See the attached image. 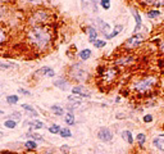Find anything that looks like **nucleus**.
<instances>
[{
  "mask_svg": "<svg viewBox=\"0 0 164 154\" xmlns=\"http://www.w3.org/2000/svg\"><path fill=\"white\" fill-rule=\"evenodd\" d=\"M59 135H61L63 139H68V137L72 136V131H71L68 127H62V129H61V132H59Z\"/></svg>",
  "mask_w": 164,
  "mask_h": 154,
  "instance_id": "23",
  "label": "nucleus"
},
{
  "mask_svg": "<svg viewBox=\"0 0 164 154\" xmlns=\"http://www.w3.org/2000/svg\"><path fill=\"white\" fill-rule=\"evenodd\" d=\"M37 75L45 76V77H54L55 76V72H54V69L51 67H42L35 72V76H37Z\"/></svg>",
  "mask_w": 164,
  "mask_h": 154,
  "instance_id": "12",
  "label": "nucleus"
},
{
  "mask_svg": "<svg viewBox=\"0 0 164 154\" xmlns=\"http://www.w3.org/2000/svg\"><path fill=\"white\" fill-rule=\"evenodd\" d=\"M162 87H163V90H164V81H163V86Z\"/></svg>",
  "mask_w": 164,
  "mask_h": 154,
  "instance_id": "45",
  "label": "nucleus"
},
{
  "mask_svg": "<svg viewBox=\"0 0 164 154\" xmlns=\"http://www.w3.org/2000/svg\"><path fill=\"white\" fill-rule=\"evenodd\" d=\"M135 62V54H124V55H119L116 60H114V64L117 67H126V65H130Z\"/></svg>",
  "mask_w": 164,
  "mask_h": 154,
  "instance_id": "7",
  "label": "nucleus"
},
{
  "mask_svg": "<svg viewBox=\"0 0 164 154\" xmlns=\"http://www.w3.org/2000/svg\"><path fill=\"white\" fill-rule=\"evenodd\" d=\"M136 140L139 141L140 148H143V146H144V142L146 141V135H145V134H139L137 136H136Z\"/></svg>",
  "mask_w": 164,
  "mask_h": 154,
  "instance_id": "26",
  "label": "nucleus"
},
{
  "mask_svg": "<svg viewBox=\"0 0 164 154\" xmlns=\"http://www.w3.org/2000/svg\"><path fill=\"white\" fill-rule=\"evenodd\" d=\"M158 15H160V12L156 9H153V10H150V12H147V17L149 18H156Z\"/></svg>",
  "mask_w": 164,
  "mask_h": 154,
  "instance_id": "32",
  "label": "nucleus"
},
{
  "mask_svg": "<svg viewBox=\"0 0 164 154\" xmlns=\"http://www.w3.org/2000/svg\"><path fill=\"white\" fill-rule=\"evenodd\" d=\"M4 126H5L7 129L12 130V129H15V126H17V122H15V121H13V119H7V121L4 122Z\"/></svg>",
  "mask_w": 164,
  "mask_h": 154,
  "instance_id": "28",
  "label": "nucleus"
},
{
  "mask_svg": "<svg viewBox=\"0 0 164 154\" xmlns=\"http://www.w3.org/2000/svg\"><path fill=\"white\" fill-rule=\"evenodd\" d=\"M72 94L74 95H78L80 98H90L91 92L86 89L85 86L82 85H77V86H73L72 87Z\"/></svg>",
  "mask_w": 164,
  "mask_h": 154,
  "instance_id": "10",
  "label": "nucleus"
},
{
  "mask_svg": "<svg viewBox=\"0 0 164 154\" xmlns=\"http://www.w3.org/2000/svg\"><path fill=\"white\" fill-rule=\"evenodd\" d=\"M25 148H26L27 152H34V150L37 149V144H36L35 140H27L25 142Z\"/></svg>",
  "mask_w": 164,
  "mask_h": 154,
  "instance_id": "20",
  "label": "nucleus"
},
{
  "mask_svg": "<svg viewBox=\"0 0 164 154\" xmlns=\"http://www.w3.org/2000/svg\"><path fill=\"white\" fill-rule=\"evenodd\" d=\"M122 31H123V25H116L113 27V31L110 32V34L107 35V36H104V37H105V41L107 40H112L113 37H116L117 35H119Z\"/></svg>",
  "mask_w": 164,
  "mask_h": 154,
  "instance_id": "16",
  "label": "nucleus"
},
{
  "mask_svg": "<svg viewBox=\"0 0 164 154\" xmlns=\"http://www.w3.org/2000/svg\"><path fill=\"white\" fill-rule=\"evenodd\" d=\"M54 86L58 87V89H61V90H68L69 89V84H68V80L67 79H64V77H61V79H58L54 81Z\"/></svg>",
  "mask_w": 164,
  "mask_h": 154,
  "instance_id": "13",
  "label": "nucleus"
},
{
  "mask_svg": "<svg viewBox=\"0 0 164 154\" xmlns=\"http://www.w3.org/2000/svg\"><path fill=\"white\" fill-rule=\"evenodd\" d=\"M144 122L145 123H150V122H153V121H154V117H153L151 114H146V116H144Z\"/></svg>",
  "mask_w": 164,
  "mask_h": 154,
  "instance_id": "37",
  "label": "nucleus"
},
{
  "mask_svg": "<svg viewBox=\"0 0 164 154\" xmlns=\"http://www.w3.org/2000/svg\"><path fill=\"white\" fill-rule=\"evenodd\" d=\"M131 13H132L133 18H135V22H136V26L133 28V34H139V31L141 30V27H143V19H141V15L139 13V10L135 7H131Z\"/></svg>",
  "mask_w": 164,
  "mask_h": 154,
  "instance_id": "8",
  "label": "nucleus"
},
{
  "mask_svg": "<svg viewBox=\"0 0 164 154\" xmlns=\"http://www.w3.org/2000/svg\"><path fill=\"white\" fill-rule=\"evenodd\" d=\"M119 76V68L117 65H109V67H99V77L105 84H112Z\"/></svg>",
  "mask_w": 164,
  "mask_h": 154,
  "instance_id": "4",
  "label": "nucleus"
},
{
  "mask_svg": "<svg viewBox=\"0 0 164 154\" xmlns=\"http://www.w3.org/2000/svg\"><path fill=\"white\" fill-rule=\"evenodd\" d=\"M64 122L67 123L68 126H73V125H74L76 119H74V114H73V112H68L67 114H65V117H64Z\"/></svg>",
  "mask_w": 164,
  "mask_h": 154,
  "instance_id": "21",
  "label": "nucleus"
},
{
  "mask_svg": "<svg viewBox=\"0 0 164 154\" xmlns=\"http://www.w3.org/2000/svg\"><path fill=\"white\" fill-rule=\"evenodd\" d=\"M25 3L27 4H31V5H34V7H36V5H40L44 3V0H23Z\"/></svg>",
  "mask_w": 164,
  "mask_h": 154,
  "instance_id": "35",
  "label": "nucleus"
},
{
  "mask_svg": "<svg viewBox=\"0 0 164 154\" xmlns=\"http://www.w3.org/2000/svg\"><path fill=\"white\" fill-rule=\"evenodd\" d=\"M5 38H7V34H5V31L2 26H0V46L3 45V42L5 41Z\"/></svg>",
  "mask_w": 164,
  "mask_h": 154,
  "instance_id": "34",
  "label": "nucleus"
},
{
  "mask_svg": "<svg viewBox=\"0 0 164 154\" xmlns=\"http://www.w3.org/2000/svg\"><path fill=\"white\" fill-rule=\"evenodd\" d=\"M3 136V132H2V131H0V137H2Z\"/></svg>",
  "mask_w": 164,
  "mask_h": 154,
  "instance_id": "44",
  "label": "nucleus"
},
{
  "mask_svg": "<svg viewBox=\"0 0 164 154\" xmlns=\"http://www.w3.org/2000/svg\"><path fill=\"white\" fill-rule=\"evenodd\" d=\"M13 2V0H0V3H10Z\"/></svg>",
  "mask_w": 164,
  "mask_h": 154,
  "instance_id": "42",
  "label": "nucleus"
},
{
  "mask_svg": "<svg viewBox=\"0 0 164 154\" xmlns=\"http://www.w3.org/2000/svg\"><path fill=\"white\" fill-rule=\"evenodd\" d=\"M95 23L97 25V28H96V30H99L104 36H107V35L110 34V32H109V31H110V26H109L107 22H104L101 18H96Z\"/></svg>",
  "mask_w": 164,
  "mask_h": 154,
  "instance_id": "11",
  "label": "nucleus"
},
{
  "mask_svg": "<svg viewBox=\"0 0 164 154\" xmlns=\"http://www.w3.org/2000/svg\"><path fill=\"white\" fill-rule=\"evenodd\" d=\"M97 137H99L103 142H109L113 139V132L110 131V129L103 127V129L99 130V132H97Z\"/></svg>",
  "mask_w": 164,
  "mask_h": 154,
  "instance_id": "9",
  "label": "nucleus"
},
{
  "mask_svg": "<svg viewBox=\"0 0 164 154\" xmlns=\"http://www.w3.org/2000/svg\"><path fill=\"white\" fill-rule=\"evenodd\" d=\"M18 92H19V94L27 95V96H30V95H31V91H28V90H25V89H22V87H19V89H18Z\"/></svg>",
  "mask_w": 164,
  "mask_h": 154,
  "instance_id": "38",
  "label": "nucleus"
},
{
  "mask_svg": "<svg viewBox=\"0 0 164 154\" xmlns=\"http://www.w3.org/2000/svg\"><path fill=\"white\" fill-rule=\"evenodd\" d=\"M145 7H164V0H140Z\"/></svg>",
  "mask_w": 164,
  "mask_h": 154,
  "instance_id": "15",
  "label": "nucleus"
},
{
  "mask_svg": "<svg viewBox=\"0 0 164 154\" xmlns=\"http://www.w3.org/2000/svg\"><path fill=\"white\" fill-rule=\"evenodd\" d=\"M100 7L103 9L108 10L109 8H110V0H100Z\"/></svg>",
  "mask_w": 164,
  "mask_h": 154,
  "instance_id": "33",
  "label": "nucleus"
},
{
  "mask_svg": "<svg viewBox=\"0 0 164 154\" xmlns=\"http://www.w3.org/2000/svg\"><path fill=\"white\" fill-rule=\"evenodd\" d=\"M28 125H30V127L32 130H40V129L44 127V123L41 122L40 119H32V121H30V122H28Z\"/></svg>",
  "mask_w": 164,
  "mask_h": 154,
  "instance_id": "19",
  "label": "nucleus"
},
{
  "mask_svg": "<svg viewBox=\"0 0 164 154\" xmlns=\"http://www.w3.org/2000/svg\"><path fill=\"white\" fill-rule=\"evenodd\" d=\"M26 38L32 49L37 52H46L53 45V31L49 25L30 27L26 34Z\"/></svg>",
  "mask_w": 164,
  "mask_h": 154,
  "instance_id": "1",
  "label": "nucleus"
},
{
  "mask_svg": "<svg viewBox=\"0 0 164 154\" xmlns=\"http://www.w3.org/2000/svg\"><path fill=\"white\" fill-rule=\"evenodd\" d=\"M53 14L45 8H37L32 10L28 17V25L30 27L34 26H45L51 21Z\"/></svg>",
  "mask_w": 164,
  "mask_h": 154,
  "instance_id": "3",
  "label": "nucleus"
},
{
  "mask_svg": "<svg viewBox=\"0 0 164 154\" xmlns=\"http://www.w3.org/2000/svg\"><path fill=\"white\" fill-rule=\"evenodd\" d=\"M61 126H59V125H57V123H53L51 126H50V127H49L48 130H49V132H50V134H53V135H57V134H59V132H61Z\"/></svg>",
  "mask_w": 164,
  "mask_h": 154,
  "instance_id": "25",
  "label": "nucleus"
},
{
  "mask_svg": "<svg viewBox=\"0 0 164 154\" xmlns=\"http://www.w3.org/2000/svg\"><path fill=\"white\" fill-rule=\"evenodd\" d=\"M28 136L31 137V139H35V140H37V141H42V136L41 135H39V134H34V132H30L28 134Z\"/></svg>",
  "mask_w": 164,
  "mask_h": 154,
  "instance_id": "36",
  "label": "nucleus"
},
{
  "mask_svg": "<svg viewBox=\"0 0 164 154\" xmlns=\"http://www.w3.org/2000/svg\"><path fill=\"white\" fill-rule=\"evenodd\" d=\"M50 111H51V113H53V114L58 116V117H62V116L65 113L64 108H62L61 105H57V104H54V105H51V107H50Z\"/></svg>",
  "mask_w": 164,
  "mask_h": 154,
  "instance_id": "18",
  "label": "nucleus"
},
{
  "mask_svg": "<svg viewBox=\"0 0 164 154\" xmlns=\"http://www.w3.org/2000/svg\"><path fill=\"white\" fill-rule=\"evenodd\" d=\"M92 44H94V46H95V48L101 49V48H104V46L107 45V41H105V40H100V38H97V40H95Z\"/></svg>",
  "mask_w": 164,
  "mask_h": 154,
  "instance_id": "29",
  "label": "nucleus"
},
{
  "mask_svg": "<svg viewBox=\"0 0 164 154\" xmlns=\"http://www.w3.org/2000/svg\"><path fill=\"white\" fill-rule=\"evenodd\" d=\"M144 41H145V34H144V32H140V34H133L130 38H127V40L124 41L123 49H126V50H132V49L139 48Z\"/></svg>",
  "mask_w": 164,
  "mask_h": 154,
  "instance_id": "6",
  "label": "nucleus"
},
{
  "mask_svg": "<svg viewBox=\"0 0 164 154\" xmlns=\"http://www.w3.org/2000/svg\"><path fill=\"white\" fill-rule=\"evenodd\" d=\"M21 118H22L21 112H13L12 114L9 116V119H13V121H15V122H17V121H19Z\"/></svg>",
  "mask_w": 164,
  "mask_h": 154,
  "instance_id": "30",
  "label": "nucleus"
},
{
  "mask_svg": "<svg viewBox=\"0 0 164 154\" xmlns=\"http://www.w3.org/2000/svg\"><path fill=\"white\" fill-rule=\"evenodd\" d=\"M86 34L89 36V41L94 42L95 40H97V30L94 26H87L86 27Z\"/></svg>",
  "mask_w": 164,
  "mask_h": 154,
  "instance_id": "14",
  "label": "nucleus"
},
{
  "mask_svg": "<svg viewBox=\"0 0 164 154\" xmlns=\"http://www.w3.org/2000/svg\"><path fill=\"white\" fill-rule=\"evenodd\" d=\"M91 55H92V52L90 50V49H82V50L78 53V58H80L81 62H85V60H87Z\"/></svg>",
  "mask_w": 164,
  "mask_h": 154,
  "instance_id": "17",
  "label": "nucleus"
},
{
  "mask_svg": "<svg viewBox=\"0 0 164 154\" xmlns=\"http://www.w3.org/2000/svg\"><path fill=\"white\" fill-rule=\"evenodd\" d=\"M25 154H34V153H32V152H26Z\"/></svg>",
  "mask_w": 164,
  "mask_h": 154,
  "instance_id": "43",
  "label": "nucleus"
},
{
  "mask_svg": "<svg viewBox=\"0 0 164 154\" xmlns=\"http://www.w3.org/2000/svg\"><path fill=\"white\" fill-rule=\"evenodd\" d=\"M158 84H159V77L155 76V75H149V76H145V77H143V79H140L136 82H133L131 89L136 92H139V94L149 95L150 91L153 89H155Z\"/></svg>",
  "mask_w": 164,
  "mask_h": 154,
  "instance_id": "2",
  "label": "nucleus"
},
{
  "mask_svg": "<svg viewBox=\"0 0 164 154\" xmlns=\"http://www.w3.org/2000/svg\"><path fill=\"white\" fill-rule=\"evenodd\" d=\"M7 102H8V104H17L18 102H19V98H18V95H9L8 98H7Z\"/></svg>",
  "mask_w": 164,
  "mask_h": 154,
  "instance_id": "27",
  "label": "nucleus"
},
{
  "mask_svg": "<svg viewBox=\"0 0 164 154\" xmlns=\"http://www.w3.org/2000/svg\"><path fill=\"white\" fill-rule=\"evenodd\" d=\"M61 150L64 152V153H68V152H69V146H68V145H63V146L61 148Z\"/></svg>",
  "mask_w": 164,
  "mask_h": 154,
  "instance_id": "41",
  "label": "nucleus"
},
{
  "mask_svg": "<svg viewBox=\"0 0 164 154\" xmlns=\"http://www.w3.org/2000/svg\"><path fill=\"white\" fill-rule=\"evenodd\" d=\"M159 50H160L162 54H164V40L160 41V44H159Z\"/></svg>",
  "mask_w": 164,
  "mask_h": 154,
  "instance_id": "40",
  "label": "nucleus"
},
{
  "mask_svg": "<svg viewBox=\"0 0 164 154\" xmlns=\"http://www.w3.org/2000/svg\"><path fill=\"white\" fill-rule=\"evenodd\" d=\"M21 108H23L25 111H27V112H30L34 117H37V112L34 109V107L32 105H30V104H21Z\"/></svg>",
  "mask_w": 164,
  "mask_h": 154,
  "instance_id": "24",
  "label": "nucleus"
},
{
  "mask_svg": "<svg viewBox=\"0 0 164 154\" xmlns=\"http://www.w3.org/2000/svg\"><path fill=\"white\" fill-rule=\"evenodd\" d=\"M14 67H17V64H14V63H3V62H0V68H3V69H9V68H14Z\"/></svg>",
  "mask_w": 164,
  "mask_h": 154,
  "instance_id": "31",
  "label": "nucleus"
},
{
  "mask_svg": "<svg viewBox=\"0 0 164 154\" xmlns=\"http://www.w3.org/2000/svg\"><path fill=\"white\" fill-rule=\"evenodd\" d=\"M81 2H82V5H84V9H86L89 5L91 7V0H81Z\"/></svg>",
  "mask_w": 164,
  "mask_h": 154,
  "instance_id": "39",
  "label": "nucleus"
},
{
  "mask_svg": "<svg viewBox=\"0 0 164 154\" xmlns=\"http://www.w3.org/2000/svg\"><path fill=\"white\" fill-rule=\"evenodd\" d=\"M69 79L76 82H85L89 79V72L81 63H74L69 67Z\"/></svg>",
  "mask_w": 164,
  "mask_h": 154,
  "instance_id": "5",
  "label": "nucleus"
},
{
  "mask_svg": "<svg viewBox=\"0 0 164 154\" xmlns=\"http://www.w3.org/2000/svg\"><path fill=\"white\" fill-rule=\"evenodd\" d=\"M122 137L128 142V144H133V135H132L131 131H128V130L123 131V132H122Z\"/></svg>",
  "mask_w": 164,
  "mask_h": 154,
  "instance_id": "22",
  "label": "nucleus"
},
{
  "mask_svg": "<svg viewBox=\"0 0 164 154\" xmlns=\"http://www.w3.org/2000/svg\"><path fill=\"white\" fill-rule=\"evenodd\" d=\"M3 113H4V112H3V111H0V114H3Z\"/></svg>",
  "mask_w": 164,
  "mask_h": 154,
  "instance_id": "46",
  "label": "nucleus"
}]
</instances>
